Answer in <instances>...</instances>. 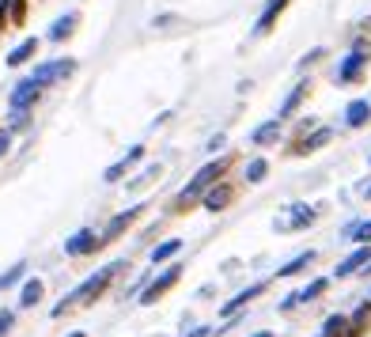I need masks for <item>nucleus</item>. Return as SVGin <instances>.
<instances>
[{"instance_id": "25", "label": "nucleus", "mask_w": 371, "mask_h": 337, "mask_svg": "<svg viewBox=\"0 0 371 337\" xmlns=\"http://www.w3.org/2000/svg\"><path fill=\"white\" fill-rule=\"evenodd\" d=\"M326 288H329V280H311V284L300 292V300H314V295H322Z\"/></svg>"}, {"instance_id": "20", "label": "nucleus", "mask_w": 371, "mask_h": 337, "mask_svg": "<svg viewBox=\"0 0 371 337\" xmlns=\"http://www.w3.org/2000/svg\"><path fill=\"white\" fill-rule=\"evenodd\" d=\"M311 262H314V254H311V251H307V254H300L296 262H288V266L280 269V277H292V273H300L303 266H311Z\"/></svg>"}, {"instance_id": "13", "label": "nucleus", "mask_w": 371, "mask_h": 337, "mask_svg": "<svg viewBox=\"0 0 371 337\" xmlns=\"http://www.w3.org/2000/svg\"><path fill=\"white\" fill-rule=\"evenodd\" d=\"M179 251H182V239H167V243H159L156 251H152V262H167V258H174Z\"/></svg>"}, {"instance_id": "33", "label": "nucleus", "mask_w": 371, "mask_h": 337, "mask_svg": "<svg viewBox=\"0 0 371 337\" xmlns=\"http://www.w3.org/2000/svg\"><path fill=\"white\" fill-rule=\"evenodd\" d=\"M254 337H273V334H254Z\"/></svg>"}, {"instance_id": "10", "label": "nucleus", "mask_w": 371, "mask_h": 337, "mask_svg": "<svg viewBox=\"0 0 371 337\" xmlns=\"http://www.w3.org/2000/svg\"><path fill=\"white\" fill-rule=\"evenodd\" d=\"M231 197H235V190H231V186H216L212 194L205 197V208H208V212H220L224 205H231Z\"/></svg>"}, {"instance_id": "8", "label": "nucleus", "mask_w": 371, "mask_h": 337, "mask_svg": "<svg viewBox=\"0 0 371 337\" xmlns=\"http://www.w3.org/2000/svg\"><path fill=\"white\" fill-rule=\"evenodd\" d=\"M368 118H371V102H368V99L349 102V110H345V122H349V125H356V129H360V125H364Z\"/></svg>"}, {"instance_id": "2", "label": "nucleus", "mask_w": 371, "mask_h": 337, "mask_svg": "<svg viewBox=\"0 0 371 337\" xmlns=\"http://www.w3.org/2000/svg\"><path fill=\"white\" fill-rule=\"evenodd\" d=\"M224 171H228V159H216V163L201 167V171H197V179H193L190 186H186L182 194H179V208H182L186 201H193V197H197V194H201V190H205V186H212V182L220 179Z\"/></svg>"}, {"instance_id": "31", "label": "nucleus", "mask_w": 371, "mask_h": 337, "mask_svg": "<svg viewBox=\"0 0 371 337\" xmlns=\"http://www.w3.org/2000/svg\"><path fill=\"white\" fill-rule=\"evenodd\" d=\"M190 337H208V330H197V334H190Z\"/></svg>"}, {"instance_id": "23", "label": "nucleus", "mask_w": 371, "mask_h": 337, "mask_svg": "<svg viewBox=\"0 0 371 337\" xmlns=\"http://www.w3.org/2000/svg\"><path fill=\"white\" fill-rule=\"evenodd\" d=\"M364 326H368V307H360L356 318L349 322V337H360V334H364Z\"/></svg>"}, {"instance_id": "30", "label": "nucleus", "mask_w": 371, "mask_h": 337, "mask_svg": "<svg viewBox=\"0 0 371 337\" xmlns=\"http://www.w3.org/2000/svg\"><path fill=\"white\" fill-rule=\"evenodd\" d=\"M8 27V12H4V4H0V30Z\"/></svg>"}, {"instance_id": "32", "label": "nucleus", "mask_w": 371, "mask_h": 337, "mask_svg": "<svg viewBox=\"0 0 371 337\" xmlns=\"http://www.w3.org/2000/svg\"><path fill=\"white\" fill-rule=\"evenodd\" d=\"M322 337H341V334H334V330H326V334H322Z\"/></svg>"}, {"instance_id": "1", "label": "nucleus", "mask_w": 371, "mask_h": 337, "mask_svg": "<svg viewBox=\"0 0 371 337\" xmlns=\"http://www.w3.org/2000/svg\"><path fill=\"white\" fill-rule=\"evenodd\" d=\"M118 269H122V266H107V269H99V273H95V277H87L84 284H80L76 292L69 295V300L53 307V315H64V307H72L76 300H91V295H102V288H107L110 280H114V273H118Z\"/></svg>"}, {"instance_id": "29", "label": "nucleus", "mask_w": 371, "mask_h": 337, "mask_svg": "<svg viewBox=\"0 0 371 337\" xmlns=\"http://www.w3.org/2000/svg\"><path fill=\"white\" fill-rule=\"evenodd\" d=\"M8 144H12V136H8V133H0V156L8 152Z\"/></svg>"}, {"instance_id": "18", "label": "nucleus", "mask_w": 371, "mask_h": 337, "mask_svg": "<svg viewBox=\"0 0 371 337\" xmlns=\"http://www.w3.org/2000/svg\"><path fill=\"white\" fill-rule=\"evenodd\" d=\"M303 95H307V84H300V87H296V91L284 99V107H280V118H288V114H292V110L300 107V99H303Z\"/></svg>"}, {"instance_id": "11", "label": "nucleus", "mask_w": 371, "mask_h": 337, "mask_svg": "<svg viewBox=\"0 0 371 337\" xmlns=\"http://www.w3.org/2000/svg\"><path fill=\"white\" fill-rule=\"evenodd\" d=\"M364 53H349V57H345V65H341V72H337V76L341 80H356L360 76V69H364Z\"/></svg>"}, {"instance_id": "15", "label": "nucleus", "mask_w": 371, "mask_h": 337, "mask_svg": "<svg viewBox=\"0 0 371 337\" xmlns=\"http://www.w3.org/2000/svg\"><path fill=\"white\" fill-rule=\"evenodd\" d=\"M277 133H280V122L273 118V122H265V125H257V129H254V144H269V140H277Z\"/></svg>"}, {"instance_id": "4", "label": "nucleus", "mask_w": 371, "mask_h": 337, "mask_svg": "<svg viewBox=\"0 0 371 337\" xmlns=\"http://www.w3.org/2000/svg\"><path fill=\"white\" fill-rule=\"evenodd\" d=\"M99 243H102V239H95V231H76V235H72L69 243H64V254L80 258V254H91Z\"/></svg>"}, {"instance_id": "19", "label": "nucleus", "mask_w": 371, "mask_h": 337, "mask_svg": "<svg viewBox=\"0 0 371 337\" xmlns=\"http://www.w3.org/2000/svg\"><path fill=\"white\" fill-rule=\"evenodd\" d=\"M72 23H76V15H61V19L53 23V30H50V38H53V42H57V38H64V35H69V30H72Z\"/></svg>"}, {"instance_id": "9", "label": "nucleus", "mask_w": 371, "mask_h": 337, "mask_svg": "<svg viewBox=\"0 0 371 337\" xmlns=\"http://www.w3.org/2000/svg\"><path fill=\"white\" fill-rule=\"evenodd\" d=\"M35 50H38V38H23V42L8 53V65H23V61H30V57H35Z\"/></svg>"}, {"instance_id": "22", "label": "nucleus", "mask_w": 371, "mask_h": 337, "mask_svg": "<svg viewBox=\"0 0 371 337\" xmlns=\"http://www.w3.org/2000/svg\"><path fill=\"white\" fill-rule=\"evenodd\" d=\"M326 140H329V129H318V133H311L307 140H303V148H300V152H314V148H322Z\"/></svg>"}, {"instance_id": "17", "label": "nucleus", "mask_w": 371, "mask_h": 337, "mask_svg": "<svg viewBox=\"0 0 371 337\" xmlns=\"http://www.w3.org/2000/svg\"><path fill=\"white\" fill-rule=\"evenodd\" d=\"M42 300V280H27V284H23V307H35V303Z\"/></svg>"}, {"instance_id": "16", "label": "nucleus", "mask_w": 371, "mask_h": 337, "mask_svg": "<svg viewBox=\"0 0 371 337\" xmlns=\"http://www.w3.org/2000/svg\"><path fill=\"white\" fill-rule=\"evenodd\" d=\"M136 220V208H129V212H122V216H114V220H110V228H107V235H102V243H107V239H114L118 231L125 228V224H133Z\"/></svg>"}, {"instance_id": "6", "label": "nucleus", "mask_w": 371, "mask_h": 337, "mask_svg": "<svg viewBox=\"0 0 371 337\" xmlns=\"http://www.w3.org/2000/svg\"><path fill=\"white\" fill-rule=\"evenodd\" d=\"M38 87H42L38 80H30V76L23 80V84L12 91V110H23V107H30V102L38 99Z\"/></svg>"}, {"instance_id": "21", "label": "nucleus", "mask_w": 371, "mask_h": 337, "mask_svg": "<svg viewBox=\"0 0 371 337\" xmlns=\"http://www.w3.org/2000/svg\"><path fill=\"white\" fill-rule=\"evenodd\" d=\"M23 269H27V266H23V262H19V266H12V269H8V273H0V292H4V288H12L15 280L23 277Z\"/></svg>"}, {"instance_id": "26", "label": "nucleus", "mask_w": 371, "mask_h": 337, "mask_svg": "<svg viewBox=\"0 0 371 337\" xmlns=\"http://www.w3.org/2000/svg\"><path fill=\"white\" fill-rule=\"evenodd\" d=\"M311 220H314V212H311V208H303V205H300V212L292 216V228H303V224H311Z\"/></svg>"}, {"instance_id": "28", "label": "nucleus", "mask_w": 371, "mask_h": 337, "mask_svg": "<svg viewBox=\"0 0 371 337\" xmlns=\"http://www.w3.org/2000/svg\"><path fill=\"white\" fill-rule=\"evenodd\" d=\"M12 322H15V315H12V311H0V337H4L8 330H12Z\"/></svg>"}, {"instance_id": "24", "label": "nucleus", "mask_w": 371, "mask_h": 337, "mask_svg": "<svg viewBox=\"0 0 371 337\" xmlns=\"http://www.w3.org/2000/svg\"><path fill=\"white\" fill-rule=\"evenodd\" d=\"M265 171H269V163H265V159H254V163L246 167V179H250V182H262Z\"/></svg>"}, {"instance_id": "27", "label": "nucleus", "mask_w": 371, "mask_h": 337, "mask_svg": "<svg viewBox=\"0 0 371 337\" xmlns=\"http://www.w3.org/2000/svg\"><path fill=\"white\" fill-rule=\"evenodd\" d=\"M352 239H356V243H371V220L360 224V228H352Z\"/></svg>"}, {"instance_id": "7", "label": "nucleus", "mask_w": 371, "mask_h": 337, "mask_svg": "<svg viewBox=\"0 0 371 337\" xmlns=\"http://www.w3.org/2000/svg\"><path fill=\"white\" fill-rule=\"evenodd\" d=\"M360 266H371V246H360V251H352L349 258L337 266V277H349V273H356Z\"/></svg>"}, {"instance_id": "14", "label": "nucleus", "mask_w": 371, "mask_h": 337, "mask_svg": "<svg viewBox=\"0 0 371 337\" xmlns=\"http://www.w3.org/2000/svg\"><path fill=\"white\" fill-rule=\"evenodd\" d=\"M262 288H265V284H254V288H246V292H239V295H235V300H231V303H228V307H224V315H235V311H239V307H246V303H250V300H254V295H257V292H262Z\"/></svg>"}, {"instance_id": "3", "label": "nucleus", "mask_w": 371, "mask_h": 337, "mask_svg": "<svg viewBox=\"0 0 371 337\" xmlns=\"http://www.w3.org/2000/svg\"><path fill=\"white\" fill-rule=\"evenodd\" d=\"M76 69L72 61H50V65H38L35 72H30V80H38V84H53V80H61V76H69V72Z\"/></svg>"}, {"instance_id": "5", "label": "nucleus", "mask_w": 371, "mask_h": 337, "mask_svg": "<svg viewBox=\"0 0 371 337\" xmlns=\"http://www.w3.org/2000/svg\"><path fill=\"white\" fill-rule=\"evenodd\" d=\"M179 273H182L179 266H171V269H167V273H163V277H159V280H152V284H148V288H144V300H141V303H156V300H159V295H163V292H167V288H171V284H174V280H179Z\"/></svg>"}, {"instance_id": "12", "label": "nucleus", "mask_w": 371, "mask_h": 337, "mask_svg": "<svg viewBox=\"0 0 371 337\" xmlns=\"http://www.w3.org/2000/svg\"><path fill=\"white\" fill-rule=\"evenodd\" d=\"M144 156V148H129V156L122 159V163H114V167H110V171H107V182H118V179H122V174H125V167L129 163H136V159H141Z\"/></svg>"}, {"instance_id": "34", "label": "nucleus", "mask_w": 371, "mask_h": 337, "mask_svg": "<svg viewBox=\"0 0 371 337\" xmlns=\"http://www.w3.org/2000/svg\"><path fill=\"white\" fill-rule=\"evenodd\" d=\"M72 337H84V334H72Z\"/></svg>"}]
</instances>
